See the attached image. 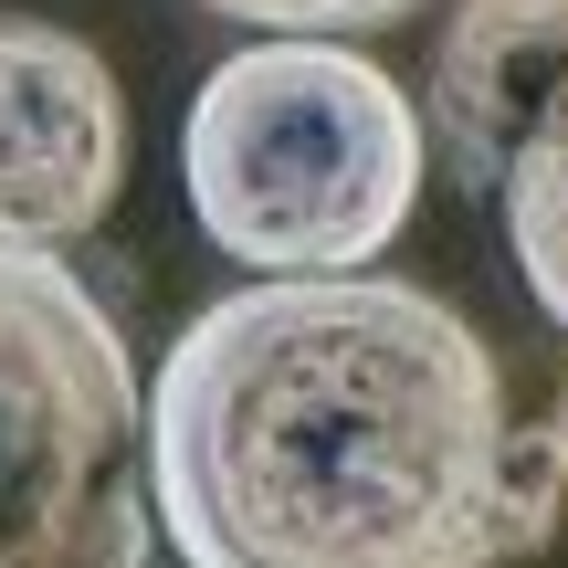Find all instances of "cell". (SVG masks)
<instances>
[{"instance_id":"cell-1","label":"cell","mask_w":568,"mask_h":568,"mask_svg":"<svg viewBox=\"0 0 568 568\" xmlns=\"http://www.w3.org/2000/svg\"><path fill=\"white\" fill-rule=\"evenodd\" d=\"M558 495V443L432 284H243L159 347L148 516L190 568H506Z\"/></svg>"},{"instance_id":"cell-2","label":"cell","mask_w":568,"mask_h":568,"mask_svg":"<svg viewBox=\"0 0 568 568\" xmlns=\"http://www.w3.org/2000/svg\"><path fill=\"white\" fill-rule=\"evenodd\" d=\"M422 169L432 138L410 84L347 42H295V32L211 63L180 126V180L201 232L264 284L368 274L410 232Z\"/></svg>"},{"instance_id":"cell-3","label":"cell","mask_w":568,"mask_h":568,"mask_svg":"<svg viewBox=\"0 0 568 568\" xmlns=\"http://www.w3.org/2000/svg\"><path fill=\"white\" fill-rule=\"evenodd\" d=\"M148 389L116 305L0 243V568H148Z\"/></svg>"},{"instance_id":"cell-4","label":"cell","mask_w":568,"mask_h":568,"mask_svg":"<svg viewBox=\"0 0 568 568\" xmlns=\"http://www.w3.org/2000/svg\"><path fill=\"white\" fill-rule=\"evenodd\" d=\"M126 180V95L63 21H0V243L63 253Z\"/></svg>"},{"instance_id":"cell-5","label":"cell","mask_w":568,"mask_h":568,"mask_svg":"<svg viewBox=\"0 0 568 568\" xmlns=\"http://www.w3.org/2000/svg\"><path fill=\"white\" fill-rule=\"evenodd\" d=\"M558 84H568V0H453L422 84V138L453 159L464 190L495 201L516 138Z\"/></svg>"},{"instance_id":"cell-6","label":"cell","mask_w":568,"mask_h":568,"mask_svg":"<svg viewBox=\"0 0 568 568\" xmlns=\"http://www.w3.org/2000/svg\"><path fill=\"white\" fill-rule=\"evenodd\" d=\"M495 211H506V253L527 274L537 316L568 326V84L537 105L527 138H516L506 180H495Z\"/></svg>"},{"instance_id":"cell-7","label":"cell","mask_w":568,"mask_h":568,"mask_svg":"<svg viewBox=\"0 0 568 568\" xmlns=\"http://www.w3.org/2000/svg\"><path fill=\"white\" fill-rule=\"evenodd\" d=\"M201 11L253 21V32H295V42H347V32H389L432 0H201Z\"/></svg>"},{"instance_id":"cell-8","label":"cell","mask_w":568,"mask_h":568,"mask_svg":"<svg viewBox=\"0 0 568 568\" xmlns=\"http://www.w3.org/2000/svg\"><path fill=\"white\" fill-rule=\"evenodd\" d=\"M548 443H558V464H568V389H558V422H548Z\"/></svg>"}]
</instances>
